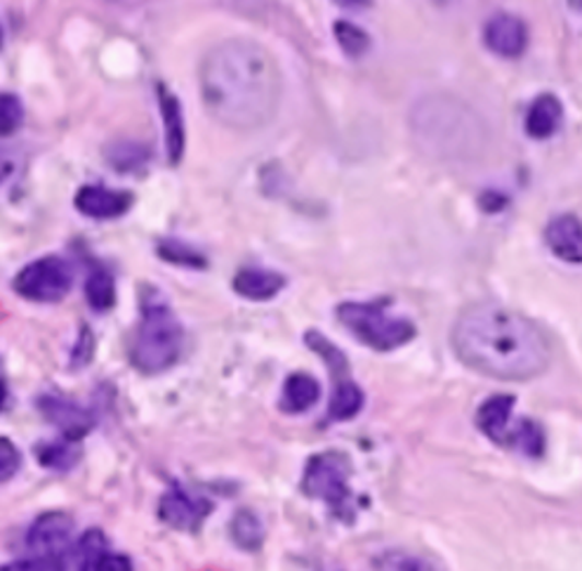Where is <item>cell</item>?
I'll return each mask as SVG.
<instances>
[{
    "instance_id": "9",
    "label": "cell",
    "mask_w": 582,
    "mask_h": 571,
    "mask_svg": "<svg viewBox=\"0 0 582 571\" xmlns=\"http://www.w3.org/2000/svg\"><path fill=\"white\" fill-rule=\"evenodd\" d=\"M212 503L203 496H194L187 489L173 487L171 491L163 493L159 503V517L177 532L196 534L203 527L206 517L212 513Z\"/></svg>"
},
{
    "instance_id": "12",
    "label": "cell",
    "mask_w": 582,
    "mask_h": 571,
    "mask_svg": "<svg viewBox=\"0 0 582 571\" xmlns=\"http://www.w3.org/2000/svg\"><path fill=\"white\" fill-rule=\"evenodd\" d=\"M484 43L490 53H496L498 57L514 59L526 50L528 45V32L526 24L521 22L514 14L498 12L488 20L484 28Z\"/></svg>"
},
{
    "instance_id": "8",
    "label": "cell",
    "mask_w": 582,
    "mask_h": 571,
    "mask_svg": "<svg viewBox=\"0 0 582 571\" xmlns=\"http://www.w3.org/2000/svg\"><path fill=\"white\" fill-rule=\"evenodd\" d=\"M73 286V269L65 258L48 255V258L34 260L14 277L12 289L18 295L34 300V303H57Z\"/></svg>"
},
{
    "instance_id": "32",
    "label": "cell",
    "mask_w": 582,
    "mask_h": 571,
    "mask_svg": "<svg viewBox=\"0 0 582 571\" xmlns=\"http://www.w3.org/2000/svg\"><path fill=\"white\" fill-rule=\"evenodd\" d=\"M12 171H14V163L10 161V156L0 154V185H3L5 179L12 175Z\"/></svg>"
},
{
    "instance_id": "10",
    "label": "cell",
    "mask_w": 582,
    "mask_h": 571,
    "mask_svg": "<svg viewBox=\"0 0 582 571\" xmlns=\"http://www.w3.org/2000/svg\"><path fill=\"white\" fill-rule=\"evenodd\" d=\"M73 538V520L67 513L40 515L26 534V546L31 555L38 558H65Z\"/></svg>"
},
{
    "instance_id": "35",
    "label": "cell",
    "mask_w": 582,
    "mask_h": 571,
    "mask_svg": "<svg viewBox=\"0 0 582 571\" xmlns=\"http://www.w3.org/2000/svg\"><path fill=\"white\" fill-rule=\"evenodd\" d=\"M575 3H578V5H580V8H582V0H575Z\"/></svg>"
},
{
    "instance_id": "23",
    "label": "cell",
    "mask_w": 582,
    "mask_h": 571,
    "mask_svg": "<svg viewBox=\"0 0 582 571\" xmlns=\"http://www.w3.org/2000/svg\"><path fill=\"white\" fill-rule=\"evenodd\" d=\"M377 571H436V569L432 567V562L420 558V555L392 550L377 560Z\"/></svg>"
},
{
    "instance_id": "11",
    "label": "cell",
    "mask_w": 582,
    "mask_h": 571,
    "mask_svg": "<svg viewBox=\"0 0 582 571\" xmlns=\"http://www.w3.org/2000/svg\"><path fill=\"white\" fill-rule=\"evenodd\" d=\"M38 411L50 426H55L61 432V438L69 442H81L85 434L95 428V416L65 397L57 395L38 397Z\"/></svg>"
},
{
    "instance_id": "19",
    "label": "cell",
    "mask_w": 582,
    "mask_h": 571,
    "mask_svg": "<svg viewBox=\"0 0 582 571\" xmlns=\"http://www.w3.org/2000/svg\"><path fill=\"white\" fill-rule=\"evenodd\" d=\"M335 389H333V399H330V407H328V418L330 420H349L354 418L361 409H363V393L361 387L351 381V375L340 381H333Z\"/></svg>"
},
{
    "instance_id": "22",
    "label": "cell",
    "mask_w": 582,
    "mask_h": 571,
    "mask_svg": "<svg viewBox=\"0 0 582 571\" xmlns=\"http://www.w3.org/2000/svg\"><path fill=\"white\" fill-rule=\"evenodd\" d=\"M38 461L45 468H55V470H69L71 465L79 461V448H75V442L61 440L57 444H48L38 448Z\"/></svg>"
},
{
    "instance_id": "27",
    "label": "cell",
    "mask_w": 582,
    "mask_h": 571,
    "mask_svg": "<svg viewBox=\"0 0 582 571\" xmlns=\"http://www.w3.org/2000/svg\"><path fill=\"white\" fill-rule=\"evenodd\" d=\"M106 159L116 171H132L147 159V149L142 144H116L106 152Z\"/></svg>"
},
{
    "instance_id": "15",
    "label": "cell",
    "mask_w": 582,
    "mask_h": 571,
    "mask_svg": "<svg viewBox=\"0 0 582 571\" xmlns=\"http://www.w3.org/2000/svg\"><path fill=\"white\" fill-rule=\"evenodd\" d=\"M159 107L165 126V152L167 163L177 165L184 156V144H187V132H184V116L179 100L167 90L165 85H159Z\"/></svg>"
},
{
    "instance_id": "30",
    "label": "cell",
    "mask_w": 582,
    "mask_h": 571,
    "mask_svg": "<svg viewBox=\"0 0 582 571\" xmlns=\"http://www.w3.org/2000/svg\"><path fill=\"white\" fill-rule=\"evenodd\" d=\"M92 354H95V338H92L90 328L83 326L81 328V336H79V342H75L73 348V354H71V366L73 369H81V366H88Z\"/></svg>"
},
{
    "instance_id": "21",
    "label": "cell",
    "mask_w": 582,
    "mask_h": 571,
    "mask_svg": "<svg viewBox=\"0 0 582 571\" xmlns=\"http://www.w3.org/2000/svg\"><path fill=\"white\" fill-rule=\"evenodd\" d=\"M85 298L88 305L97 312L112 310L116 303V283L114 277L104 269H95L85 281Z\"/></svg>"
},
{
    "instance_id": "14",
    "label": "cell",
    "mask_w": 582,
    "mask_h": 571,
    "mask_svg": "<svg viewBox=\"0 0 582 571\" xmlns=\"http://www.w3.org/2000/svg\"><path fill=\"white\" fill-rule=\"evenodd\" d=\"M545 242L557 258L582 263V222L575 215H559L547 224Z\"/></svg>"
},
{
    "instance_id": "33",
    "label": "cell",
    "mask_w": 582,
    "mask_h": 571,
    "mask_svg": "<svg viewBox=\"0 0 582 571\" xmlns=\"http://www.w3.org/2000/svg\"><path fill=\"white\" fill-rule=\"evenodd\" d=\"M337 5H342V8H351V10H361V8H368V5H373V0H335Z\"/></svg>"
},
{
    "instance_id": "4",
    "label": "cell",
    "mask_w": 582,
    "mask_h": 571,
    "mask_svg": "<svg viewBox=\"0 0 582 571\" xmlns=\"http://www.w3.org/2000/svg\"><path fill=\"white\" fill-rule=\"evenodd\" d=\"M184 348V328L163 295L149 291L142 298V319L130 348L132 366L144 375L173 369Z\"/></svg>"
},
{
    "instance_id": "25",
    "label": "cell",
    "mask_w": 582,
    "mask_h": 571,
    "mask_svg": "<svg viewBox=\"0 0 582 571\" xmlns=\"http://www.w3.org/2000/svg\"><path fill=\"white\" fill-rule=\"evenodd\" d=\"M159 255L163 260L173 263V265H182V267L203 269L208 265L201 253H196L194 248H189L187 244H182V242H167V238L159 244Z\"/></svg>"
},
{
    "instance_id": "31",
    "label": "cell",
    "mask_w": 582,
    "mask_h": 571,
    "mask_svg": "<svg viewBox=\"0 0 582 571\" xmlns=\"http://www.w3.org/2000/svg\"><path fill=\"white\" fill-rule=\"evenodd\" d=\"M92 571H132V562L126 555L102 552L95 564H92Z\"/></svg>"
},
{
    "instance_id": "16",
    "label": "cell",
    "mask_w": 582,
    "mask_h": 571,
    "mask_svg": "<svg viewBox=\"0 0 582 571\" xmlns=\"http://www.w3.org/2000/svg\"><path fill=\"white\" fill-rule=\"evenodd\" d=\"M286 279L279 272H269V269H241L234 277V291L245 298L263 303L281 293Z\"/></svg>"
},
{
    "instance_id": "7",
    "label": "cell",
    "mask_w": 582,
    "mask_h": 571,
    "mask_svg": "<svg viewBox=\"0 0 582 571\" xmlns=\"http://www.w3.org/2000/svg\"><path fill=\"white\" fill-rule=\"evenodd\" d=\"M512 404L514 399L508 395L486 399L477 411V426L496 444L521 448L524 454L538 458L545 448L543 432L533 420H512Z\"/></svg>"
},
{
    "instance_id": "17",
    "label": "cell",
    "mask_w": 582,
    "mask_h": 571,
    "mask_svg": "<svg viewBox=\"0 0 582 571\" xmlns=\"http://www.w3.org/2000/svg\"><path fill=\"white\" fill-rule=\"evenodd\" d=\"M563 107L555 95L535 97L526 114V132L535 140H547L561 126Z\"/></svg>"
},
{
    "instance_id": "28",
    "label": "cell",
    "mask_w": 582,
    "mask_h": 571,
    "mask_svg": "<svg viewBox=\"0 0 582 571\" xmlns=\"http://www.w3.org/2000/svg\"><path fill=\"white\" fill-rule=\"evenodd\" d=\"M20 465H22L20 448L14 446L8 438H0V485L18 475Z\"/></svg>"
},
{
    "instance_id": "3",
    "label": "cell",
    "mask_w": 582,
    "mask_h": 571,
    "mask_svg": "<svg viewBox=\"0 0 582 571\" xmlns=\"http://www.w3.org/2000/svg\"><path fill=\"white\" fill-rule=\"evenodd\" d=\"M410 126L420 149L436 159H474L486 147V124L455 97H424L412 109Z\"/></svg>"
},
{
    "instance_id": "13",
    "label": "cell",
    "mask_w": 582,
    "mask_h": 571,
    "mask_svg": "<svg viewBox=\"0 0 582 571\" xmlns=\"http://www.w3.org/2000/svg\"><path fill=\"white\" fill-rule=\"evenodd\" d=\"M130 191H114L106 187L88 185L75 194V210L92 220H114L126 215L132 206Z\"/></svg>"
},
{
    "instance_id": "5",
    "label": "cell",
    "mask_w": 582,
    "mask_h": 571,
    "mask_svg": "<svg viewBox=\"0 0 582 571\" xmlns=\"http://www.w3.org/2000/svg\"><path fill=\"white\" fill-rule=\"evenodd\" d=\"M337 319L349 328V334L371 350L389 352L416 338V326L404 317L387 312V300L375 303H342L337 307Z\"/></svg>"
},
{
    "instance_id": "18",
    "label": "cell",
    "mask_w": 582,
    "mask_h": 571,
    "mask_svg": "<svg viewBox=\"0 0 582 571\" xmlns=\"http://www.w3.org/2000/svg\"><path fill=\"white\" fill-rule=\"evenodd\" d=\"M321 399V385L310 373H293L288 375L283 385V393L279 399V407L286 413H302L312 409Z\"/></svg>"
},
{
    "instance_id": "6",
    "label": "cell",
    "mask_w": 582,
    "mask_h": 571,
    "mask_svg": "<svg viewBox=\"0 0 582 571\" xmlns=\"http://www.w3.org/2000/svg\"><path fill=\"white\" fill-rule=\"evenodd\" d=\"M351 463L340 451H324L304 465L302 491L310 499H318L330 505L337 517H354V499L349 489Z\"/></svg>"
},
{
    "instance_id": "1",
    "label": "cell",
    "mask_w": 582,
    "mask_h": 571,
    "mask_svg": "<svg viewBox=\"0 0 582 571\" xmlns=\"http://www.w3.org/2000/svg\"><path fill=\"white\" fill-rule=\"evenodd\" d=\"M198 85L208 114L234 130L267 126L281 100L279 67L265 45L248 38H229L208 50Z\"/></svg>"
},
{
    "instance_id": "2",
    "label": "cell",
    "mask_w": 582,
    "mask_h": 571,
    "mask_svg": "<svg viewBox=\"0 0 582 571\" xmlns=\"http://www.w3.org/2000/svg\"><path fill=\"white\" fill-rule=\"evenodd\" d=\"M451 340L459 362L496 381H533L547 371L551 359L543 328L498 303L465 307L453 324Z\"/></svg>"
},
{
    "instance_id": "20",
    "label": "cell",
    "mask_w": 582,
    "mask_h": 571,
    "mask_svg": "<svg viewBox=\"0 0 582 571\" xmlns=\"http://www.w3.org/2000/svg\"><path fill=\"white\" fill-rule=\"evenodd\" d=\"M229 529H232L234 544L245 552H257L265 544V527L253 510H238Z\"/></svg>"
},
{
    "instance_id": "26",
    "label": "cell",
    "mask_w": 582,
    "mask_h": 571,
    "mask_svg": "<svg viewBox=\"0 0 582 571\" xmlns=\"http://www.w3.org/2000/svg\"><path fill=\"white\" fill-rule=\"evenodd\" d=\"M24 121V107L18 95H0V138H8Z\"/></svg>"
},
{
    "instance_id": "34",
    "label": "cell",
    "mask_w": 582,
    "mask_h": 571,
    "mask_svg": "<svg viewBox=\"0 0 582 571\" xmlns=\"http://www.w3.org/2000/svg\"><path fill=\"white\" fill-rule=\"evenodd\" d=\"M3 404H5V385L0 383V409H3Z\"/></svg>"
},
{
    "instance_id": "29",
    "label": "cell",
    "mask_w": 582,
    "mask_h": 571,
    "mask_svg": "<svg viewBox=\"0 0 582 571\" xmlns=\"http://www.w3.org/2000/svg\"><path fill=\"white\" fill-rule=\"evenodd\" d=\"M0 571H67V567L61 558H38V555H34L28 560H18L0 567Z\"/></svg>"
},
{
    "instance_id": "24",
    "label": "cell",
    "mask_w": 582,
    "mask_h": 571,
    "mask_svg": "<svg viewBox=\"0 0 582 571\" xmlns=\"http://www.w3.org/2000/svg\"><path fill=\"white\" fill-rule=\"evenodd\" d=\"M335 38L349 57H361L368 48H371V38H368L363 28L354 26L351 22H337L335 24Z\"/></svg>"
}]
</instances>
